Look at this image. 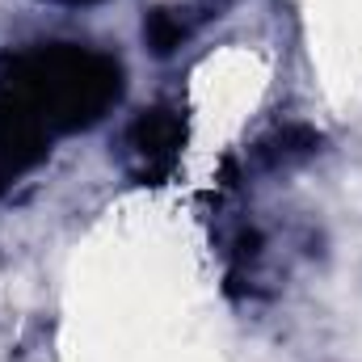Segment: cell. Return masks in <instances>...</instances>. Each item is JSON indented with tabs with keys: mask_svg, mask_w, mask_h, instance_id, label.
<instances>
[{
	"mask_svg": "<svg viewBox=\"0 0 362 362\" xmlns=\"http://www.w3.org/2000/svg\"><path fill=\"white\" fill-rule=\"evenodd\" d=\"M127 93V64L81 38H34L0 55V97L55 144L93 131Z\"/></svg>",
	"mask_w": 362,
	"mask_h": 362,
	"instance_id": "1",
	"label": "cell"
},
{
	"mask_svg": "<svg viewBox=\"0 0 362 362\" xmlns=\"http://www.w3.org/2000/svg\"><path fill=\"white\" fill-rule=\"evenodd\" d=\"M181 152H185V114L169 101H152L144 105L118 144V160L122 173L135 185H165L177 173Z\"/></svg>",
	"mask_w": 362,
	"mask_h": 362,
	"instance_id": "2",
	"label": "cell"
},
{
	"mask_svg": "<svg viewBox=\"0 0 362 362\" xmlns=\"http://www.w3.org/2000/svg\"><path fill=\"white\" fill-rule=\"evenodd\" d=\"M194 34V21L185 8H173V4H156L148 17H144V42L156 59H169L181 42Z\"/></svg>",
	"mask_w": 362,
	"mask_h": 362,
	"instance_id": "3",
	"label": "cell"
},
{
	"mask_svg": "<svg viewBox=\"0 0 362 362\" xmlns=\"http://www.w3.org/2000/svg\"><path fill=\"white\" fill-rule=\"evenodd\" d=\"M51 4H68V8H89V4H101V0H51Z\"/></svg>",
	"mask_w": 362,
	"mask_h": 362,
	"instance_id": "4",
	"label": "cell"
}]
</instances>
